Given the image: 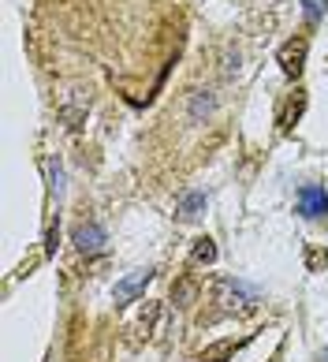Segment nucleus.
<instances>
[{"instance_id": "f03ea898", "label": "nucleus", "mask_w": 328, "mask_h": 362, "mask_svg": "<svg viewBox=\"0 0 328 362\" xmlns=\"http://www.w3.org/2000/svg\"><path fill=\"white\" fill-rule=\"evenodd\" d=\"M306 52H310V42L306 37H291V42L280 45V71L287 78H298L306 68Z\"/></svg>"}, {"instance_id": "423d86ee", "label": "nucleus", "mask_w": 328, "mask_h": 362, "mask_svg": "<svg viewBox=\"0 0 328 362\" xmlns=\"http://www.w3.org/2000/svg\"><path fill=\"white\" fill-rule=\"evenodd\" d=\"M149 276H153V269H134V276H127L123 284H116V303H127L134 299L146 284H149Z\"/></svg>"}, {"instance_id": "ddd939ff", "label": "nucleus", "mask_w": 328, "mask_h": 362, "mask_svg": "<svg viewBox=\"0 0 328 362\" xmlns=\"http://www.w3.org/2000/svg\"><path fill=\"white\" fill-rule=\"evenodd\" d=\"M324 8H328V0H303L306 23H321V19H324Z\"/></svg>"}, {"instance_id": "39448f33", "label": "nucleus", "mask_w": 328, "mask_h": 362, "mask_svg": "<svg viewBox=\"0 0 328 362\" xmlns=\"http://www.w3.org/2000/svg\"><path fill=\"white\" fill-rule=\"evenodd\" d=\"M75 247L82 254H98L105 247V228L101 224H78L75 228Z\"/></svg>"}, {"instance_id": "f8f14e48", "label": "nucleus", "mask_w": 328, "mask_h": 362, "mask_svg": "<svg viewBox=\"0 0 328 362\" xmlns=\"http://www.w3.org/2000/svg\"><path fill=\"white\" fill-rule=\"evenodd\" d=\"M157 317H160V306H157V303H146V310H142V317H139V332H142V337H149V332H153Z\"/></svg>"}, {"instance_id": "20e7f679", "label": "nucleus", "mask_w": 328, "mask_h": 362, "mask_svg": "<svg viewBox=\"0 0 328 362\" xmlns=\"http://www.w3.org/2000/svg\"><path fill=\"white\" fill-rule=\"evenodd\" d=\"M198 295H201V280H198L194 273H183V276L172 284V303H175V306L198 303Z\"/></svg>"}, {"instance_id": "0eeeda50", "label": "nucleus", "mask_w": 328, "mask_h": 362, "mask_svg": "<svg viewBox=\"0 0 328 362\" xmlns=\"http://www.w3.org/2000/svg\"><path fill=\"white\" fill-rule=\"evenodd\" d=\"M303 109H306V93L303 90H295V98L283 105V112H280V127L287 131V127H295V119L303 116Z\"/></svg>"}, {"instance_id": "9d476101", "label": "nucleus", "mask_w": 328, "mask_h": 362, "mask_svg": "<svg viewBox=\"0 0 328 362\" xmlns=\"http://www.w3.org/2000/svg\"><path fill=\"white\" fill-rule=\"evenodd\" d=\"M231 351H235V340H221V344H213V347H205V351L194 358V362H228Z\"/></svg>"}, {"instance_id": "7ed1b4c3", "label": "nucleus", "mask_w": 328, "mask_h": 362, "mask_svg": "<svg viewBox=\"0 0 328 362\" xmlns=\"http://www.w3.org/2000/svg\"><path fill=\"white\" fill-rule=\"evenodd\" d=\"M298 213H303L306 221H321L324 213H328V194H324V187L306 183L303 191H298Z\"/></svg>"}, {"instance_id": "f257e3e1", "label": "nucleus", "mask_w": 328, "mask_h": 362, "mask_svg": "<svg viewBox=\"0 0 328 362\" xmlns=\"http://www.w3.org/2000/svg\"><path fill=\"white\" fill-rule=\"evenodd\" d=\"M213 303H221L224 314H250L257 310V291L235 276H221L213 280Z\"/></svg>"}, {"instance_id": "9b49d317", "label": "nucleus", "mask_w": 328, "mask_h": 362, "mask_svg": "<svg viewBox=\"0 0 328 362\" xmlns=\"http://www.w3.org/2000/svg\"><path fill=\"white\" fill-rule=\"evenodd\" d=\"M205 209V194H183L180 202V221H198Z\"/></svg>"}, {"instance_id": "6e6552de", "label": "nucleus", "mask_w": 328, "mask_h": 362, "mask_svg": "<svg viewBox=\"0 0 328 362\" xmlns=\"http://www.w3.org/2000/svg\"><path fill=\"white\" fill-rule=\"evenodd\" d=\"M190 262H194V265H213L216 262V247H213L209 235L194 239V247H190Z\"/></svg>"}, {"instance_id": "1a4fd4ad", "label": "nucleus", "mask_w": 328, "mask_h": 362, "mask_svg": "<svg viewBox=\"0 0 328 362\" xmlns=\"http://www.w3.org/2000/svg\"><path fill=\"white\" fill-rule=\"evenodd\" d=\"M213 105H216V98L209 90H194V98H190V119H205L213 112Z\"/></svg>"}]
</instances>
